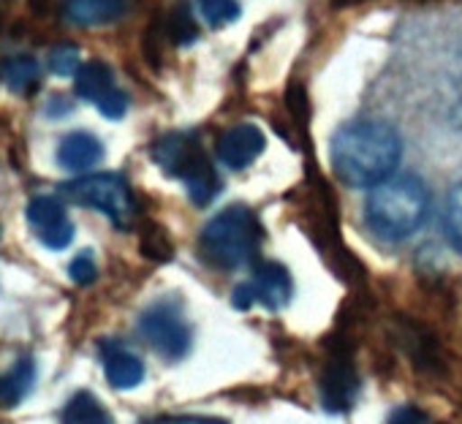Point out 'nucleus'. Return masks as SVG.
Returning a JSON list of instances; mask_svg holds the SVG:
<instances>
[{"mask_svg": "<svg viewBox=\"0 0 462 424\" xmlns=\"http://www.w3.org/2000/svg\"><path fill=\"white\" fill-rule=\"evenodd\" d=\"M136 332L166 362H180L193 348V329L182 313L180 300L174 297L155 300L150 308H144L136 321Z\"/></svg>", "mask_w": 462, "mask_h": 424, "instance_id": "obj_5", "label": "nucleus"}, {"mask_svg": "<svg viewBox=\"0 0 462 424\" xmlns=\"http://www.w3.org/2000/svg\"><path fill=\"white\" fill-rule=\"evenodd\" d=\"M294 297V281L291 272L278 262H262L254 267V278L248 283H240L231 294V305L237 310H248L254 305H262L273 313L283 310Z\"/></svg>", "mask_w": 462, "mask_h": 424, "instance_id": "obj_7", "label": "nucleus"}, {"mask_svg": "<svg viewBox=\"0 0 462 424\" xmlns=\"http://www.w3.org/2000/svg\"><path fill=\"white\" fill-rule=\"evenodd\" d=\"M96 109H98L104 117H109V120H120V117L128 112V96H125L120 88H115V90H109L104 98L96 101Z\"/></svg>", "mask_w": 462, "mask_h": 424, "instance_id": "obj_23", "label": "nucleus"}, {"mask_svg": "<svg viewBox=\"0 0 462 424\" xmlns=\"http://www.w3.org/2000/svg\"><path fill=\"white\" fill-rule=\"evenodd\" d=\"M33 386H36V364H33V359L25 356L0 378V405L12 408V405L23 402Z\"/></svg>", "mask_w": 462, "mask_h": 424, "instance_id": "obj_17", "label": "nucleus"}, {"mask_svg": "<svg viewBox=\"0 0 462 424\" xmlns=\"http://www.w3.org/2000/svg\"><path fill=\"white\" fill-rule=\"evenodd\" d=\"M60 193L74 204L104 212L117 229H128L134 218V196L120 174H88L74 182H63Z\"/></svg>", "mask_w": 462, "mask_h": 424, "instance_id": "obj_6", "label": "nucleus"}, {"mask_svg": "<svg viewBox=\"0 0 462 424\" xmlns=\"http://www.w3.org/2000/svg\"><path fill=\"white\" fill-rule=\"evenodd\" d=\"M262 240L264 232L256 212L243 204H231L204 224L199 235V253L209 267L235 272L259 259Z\"/></svg>", "mask_w": 462, "mask_h": 424, "instance_id": "obj_3", "label": "nucleus"}, {"mask_svg": "<svg viewBox=\"0 0 462 424\" xmlns=\"http://www.w3.org/2000/svg\"><path fill=\"white\" fill-rule=\"evenodd\" d=\"M69 112H71V104H69L66 98H52L50 106H47V115H50V117H55V115L60 117V115H69Z\"/></svg>", "mask_w": 462, "mask_h": 424, "instance_id": "obj_27", "label": "nucleus"}, {"mask_svg": "<svg viewBox=\"0 0 462 424\" xmlns=\"http://www.w3.org/2000/svg\"><path fill=\"white\" fill-rule=\"evenodd\" d=\"M25 218L36 235V240L50 251H66L74 243V224L60 198L55 196H33L28 201Z\"/></svg>", "mask_w": 462, "mask_h": 424, "instance_id": "obj_8", "label": "nucleus"}, {"mask_svg": "<svg viewBox=\"0 0 462 424\" xmlns=\"http://www.w3.org/2000/svg\"><path fill=\"white\" fill-rule=\"evenodd\" d=\"M264 147H267V136L259 125L237 123L217 136L215 152H217V161L223 166L240 171V169L251 166L264 152Z\"/></svg>", "mask_w": 462, "mask_h": 424, "instance_id": "obj_9", "label": "nucleus"}, {"mask_svg": "<svg viewBox=\"0 0 462 424\" xmlns=\"http://www.w3.org/2000/svg\"><path fill=\"white\" fill-rule=\"evenodd\" d=\"M60 424H115V419L93 392L82 389L63 408Z\"/></svg>", "mask_w": 462, "mask_h": 424, "instance_id": "obj_16", "label": "nucleus"}, {"mask_svg": "<svg viewBox=\"0 0 462 424\" xmlns=\"http://www.w3.org/2000/svg\"><path fill=\"white\" fill-rule=\"evenodd\" d=\"M386 424H430V419H427V413L419 410L416 405H400V408L389 416Z\"/></svg>", "mask_w": 462, "mask_h": 424, "instance_id": "obj_25", "label": "nucleus"}, {"mask_svg": "<svg viewBox=\"0 0 462 424\" xmlns=\"http://www.w3.org/2000/svg\"><path fill=\"white\" fill-rule=\"evenodd\" d=\"M104 158V144L88 131H74L58 144V163L69 171H88Z\"/></svg>", "mask_w": 462, "mask_h": 424, "instance_id": "obj_11", "label": "nucleus"}, {"mask_svg": "<svg viewBox=\"0 0 462 424\" xmlns=\"http://www.w3.org/2000/svg\"><path fill=\"white\" fill-rule=\"evenodd\" d=\"M443 224H446V237L448 243L454 245V251L462 253V182L451 188L448 198H446V216H443Z\"/></svg>", "mask_w": 462, "mask_h": 424, "instance_id": "obj_20", "label": "nucleus"}, {"mask_svg": "<svg viewBox=\"0 0 462 424\" xmlns=\"http://www.w3.org/2000/svg\"><path fill=\"white\" fill-rule=\"evenodd\" d=\"M142 253L152 262H169L171 259V243L163 229L147 226L142 235Z\"/></svg>", "mask_w": 462, "mask_h": 424, "instance_id": "obj_21", "label": "nucleus"}, {"mask_svg": "<svg viewBox=\"0 0 462 424\" xmlns=\"http://www.w3.org/2000/svg\"><path fill=\"white\" fill-rule=\"evenodd\" d=\"M430 212V190L413 174L389 177L370 188L365 224L383 243H402L421 229Z\"/></svg>", "mask_w": 462, "mask_h": 424, "instance_id": "obj_2", "label": "nucleus"}, {"mask_svg": "<svg viewBox=\"0 0 462 424\" xmlns=\"http://www.w3.org/2000/svg\"><path fill=\"white\" fill-rule=\"evenodd\" d=\"M69 275H71V281H74L77 286H90V283L98 278V267H96V262H93L90 251L79 253V256L71 262V267H69Z\"/></svg>", "mask_w": 462, "mask_h": 424, "instance_id": "obj_24", "label": "nucleus"}, {"mask_svg": "<svg viewBox=\"0 0 462 424\" xmlns=\"http://www.w3.org/2000/svg\"><path fill=\"white\" fill-rule=\"evenodd\" d=\"M356 375H354V367H348L346 362H332L324 375H321V400H324V408L327 410H346L354 405V397H356Z\"/></svg>", "mask_w": 462, "mask_h": 424, "instance_id": "obj_12", "label": "nucleus"}, {"mask_svg": "<svg viewBox=\"0 0 462 424\" xmlns=\"http://www.w3.org/2000/svg\"><path fill=\"white\" fill-rule=\"evenodd\" d=\"M101 359H104V373H106L109 386L125 392L144 381V362L125 346L106 340L101 346Z\"/></svg>", "mask_w": 462, "mask_h": 424, "instance_id": "obj_10", "label": "nucleus"}, {"mask_svg": "<svg viewBox=\"0 0 462 424\" xmlns=\"http://www.w3.org/2000/svg\"><path fill=\"white\" fill-rule=\"evenodd\" d=\"M196 12L209 28H226L231 23H237L243 9L237 0H196Z\"/></svg>", "mask_w": 462, "mask_h": 424, "instance_id": "obj_18", "label": "nucleus"}, {"mask_svg": "<svg viewBox=\"0 0 462 424\" xmlns=\"http://www.w3.org/2000/svg\"><path fill=\"white\" fill-rule=\"evenodd\" d=\"M79 50L74 44H60L50 52V71L58 77H74L79 71Z\"/></svg>", "mask_w": 462, "mask_h": 424, "instance_id": "obj_22", "label": "nucleus"}, {"mask_svg": "<svg viewBox=\"0 0 462 424\" xmlns=\"http://www.w3.org/2000/svg\"><path fill=\"white\" fill-rule=\"evenodd\" d=\"M150 424H226V419H217V416H163V419H152Z\"/></svg>", "mask_w": 462, "mask_h": 424, "instance_id": "obj_26", "label": "nucleus"}, {"mask_svg": "<svg viewBox=\"0 0 462 424\" xmlns=\"http://www.w3.org/2000/svg\"><path fill=\"white\" fill-rule=\"evenodd\" d=\"M166 33L171 36V41L177 47H188L199 39V23L193 17V12L188 9V4H180L174 6V12L169 14V25H166Z\"/></svg>", "mask_w": 462, "mask_h": 424, "instance_id": "obj_19", "label": "nucleus"}, {"mask_svg": "<svg viewBox=\"0 0 462 424\" xmlns=\"http://www.w3.org/2000/svg\"><path fill=\"white\" fill-rule=\"evenodd\" d=\"M150 155L163 174L185 182V190L196 207L212 204L223 188L217 169L207 158L199 139L188 131H171V134L161 136L158 142H152Z\"/></svg>", "mask_w": 462, "mask_h": 424, "instance_id": "obj_4", "label": "nucleus"}, {"mask_svg": "<svg viewBox=\"0 0 462 424\" xmlns=\"http://www.w3.org/2000/svg\"><path fill=\"white\" fill-rule=\"evenodd\" d=\"M125 14V0H66V17L74 25H109Z\"/></svg>", "mask_w": 462, "mask_h": 424, "instance_id": "obj_13", "label": "nucleus"}, {"mask_svg": "<svg viewBox=\"0 0 462 424\" xmlns=\"http://www.w3.org/2000/svg\"><path fill=\"white\" fill-rule=\"evenodd\" d=\"M74 90L79 98L93 101V104L98 98H104L109 90H115V74H112L109 63L90 60V63L79 66V71L74 74Z\"/></svg>", "mask_w": 462, "mask_h": 424, "instance_id": "obj_14", "label": "nucleus"}, {"mask_svg": "<svg viewBox=\"0 0 462 424\" xmlns=\"http://www.w3.org/2000/svg\"><path fill=\"white\" fill-rule=\"evenodd\" d=\"M400 134L381 120H354L335 131L329 144L332 169L348 188H373L389 180L400 163Z\"/></svg>", "mask_w": 462, "mask_h": 424, "instance_id": "obj_1", "label": "nucleus"}, {"mask_svg": "<svg viewBox=\"0 0 462 424\" xmlns=\"http://www.w3.org/2000/svg\"><path fill=\"white\" fill-rule=\"evenodd\" d=\"M39 60L31 55H9L0 60V82H4L12 93H28L39 88Z\"/></svg>", "mask_w": 462, "mask_h": 424, "instance_id": "obj_15", "label": "nucleus"}]
</instances>
